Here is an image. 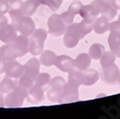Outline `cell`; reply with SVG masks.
<instances>
[{"instance_id": "7402d4cb", "label": "cell", "mask_w": 120, "mask_h": 119, "mask_svg": "<svg viewBox=\"0 0 120 119\" xmlns=\"http://www.w3.org/2000/svg\"><path fill=\"white\" fill-rule=\"evenodd\" d=\"M17 85H18V82L16 81V79L5 76L4 79L1 81V83H0V91L3 94H7L9 92L13 91Z\"/></svg>"}, {"instance_id": "bcb514c9", "label": "cell", "mask_w": 120, "mask_h": 119, "mask_svg": "<svg viewBox=\"0 0 120 119\" xmlns=\"http://www.w3.org/2000/svg\"><path fill=\"white\" fill-rule=\"evenodd\" d=\"M1 60H2V59H1V56H0V61H1Z\"/></svg>"}, {"instance_id": "ab89813d", "label": "cell", "mask_w": 120, "mask_h": 119, "mask_svg": "<svg viewBox=\"0 0 120 119\" xmlns=\"http://www.w3.org/2000/svg\"><path fill=\"white\" fill-rule=\"evenodd\" d=\"M5 107V101H4V95L0 91V108Z\"/></svg>"}, {"instance_id": "30bf717a", "label": "cell", "mask_w": 120, "mask_h": 119, "mask_svg": "<svg viewBox=\"0 0 120 119\" xmlns=\"http://www.w3.org/2000/svg\"><path fill=\"white\" fill-rule=\"evenodd\" d=\"M39 68H41V63H39V60L37 59V58H31L24 64L23 75L31 78L32 80L35 82L37 77L39 74Z\"/></svg>"}, {"instance_id": "d6986e66", "label": "cell", "mask_w": 120, "mask_h": 119, "mask_svg": "<svg viewBox=\"0 0 120 119\" xmlns=\"http://www.w3.org/2000/svg\"><path fill=\"white\" fill-rule=\"evenodd\" d=\"M0 56H1V59L5 62L11 61V60H15L16 58H18L17 52L12 46V44H5L0 47Z\"/></svg>"}, {"instance_id": "ffe728a7", "label": "cell", "mask_w": 120, "mask_h": 119, "mask_svg": "<svg viewBox=\"0 0 120 119\" xmlns=\"http://www.w3.org/2000/svg\"><path fill=\"white\" fill-rule=\"evenodd\" d=\"M109 28V23L106 18L103 16L97 17L94 22L92 23V30L97 35H103L105 34Z\"/></svg>"}, {"instance_id": "5bb4252c", "label": "cell", "mask_w": 120, "mask_h": 119, "mask_svg": "<svg viewBox=\"0 0 120 119\" xmlns=\"http://www.w3.org/2000/svg\"><path fill=\"white\" fill-rule=\"evenodd\" d=\"M82 7H83V4L77 0V1L73 2L70 6H69V8L66 12H64L61 15L63 20L66 24V26L71 24L74 21V18H75L76 15H78L80 13V10H81Z\"/></svg>"}, {"instance_id": "1f68e13d", "label": "cell", "mask_w": 120, "mask_h": 119, "mask_svg": "<svg viewBox=\"0 0 120 119\" xmlns=\"http://www.w3.org/2000/svg\"><path fill=\"white\" fill-rule=\"evenodd\" d=\"M60 95H61V93L58 92V91L53 90V89H51V88H49L48 90L46 91V97H47V99H48L50 102H52V103H59Z\"/></svg>"}, {"instance_id": "4fadbf2b", "label": "cell", "mask_w": 120, "mask_h": 119, "mask_svg": "<svg viewBox=\"0 0 120 119\" xmlns=\"http://www.w3.org/2000/svg\"><path fill=\"white\" fill-rule=\"evenodd\" d=\"M44 91L42 90V88H41L38 86L34 84L30 88H28V92L26 96V100L31 103L33 105L38 104L44 100Z\"/></svg>"}, {"instance_id": "5b68a950", "label": "cell", "mask_w": 120, "mask_h": 119, "mask_svg": "<svg viewBox=\"0 0 120 119\" xmlns=\"http://www.w3.org/2000/svg\"><path fill=\"white\" fill-rule=\"evenodd\" d=\"M92 31V24L86 23L84 21H81L79 23H71L66 26L65 32L69 35H71L79 39L84 38L87 34H89Z\"/></svg>"}, {"instance_id": "b9f144b4", "label": "cell", "mask_w": 120, "mask_h": 119, "mask_svg": "<svg viewBox=\"0 0 120 119\" xmlns=\"http://www.w3.org/2000/svg\"><path fill=\"white\" fill-rule=\"evenodd\" d=\"M100 4H103V3H107V2H112V0H98Z\"/></svg>"}, {"instance_id": "7bdbcfd3", "label": "cell", "mask_w": 120, "mask_h": 119, "mask_svg": "<svg viewBox=\"0 0 120 119\" xmlns=\"http://www.w3.org/2000/svg\"><path fill=\"white\" fill-rule=\"evenodd\" d=\"M115 56H116V58H119V59H120V50L115 54Z\"/></svg>"}, {"instance_id": "f6af8a7d", "label": "cell", "mask_w": 120, "mask_h": 119, "mask_svg": "<svg viewBox=\"0 0 120 119\" xmlns=\"http://www.w3.org/2000/svg\"><path fill=\"white\" fill-rule=\"evenodd\" d=\"M7 1H8V2H10V1H12V0H7Z\"/></svg>"}, {"instance_id": "2e32d148", "label": "cell", "mask_w": 120, "mask_h": 119, "mask_svg": "<svg viewBox=\"0 0 120 119\" xmlns=\"http://www.w3.org/2000/svg\"><path fill=\"white\" fill-rule=\"evenodd\" d=\"M99 78L100 75L96 69L88 67L86 70L82 71V85L86 86H93L95 83H97Z\"/></svg>"}, {"instance_id": "3957f363", "label": "cell", "mask_w": 120, "mask_h": 119, "mask_svg": "<svg viewBox=\"0 0 120 119\" xmlns=\"http://www.w3.org/2000/svg\"><path fill=\"white\" fill-rule=\"evenodd\" d=\"M100 12H101V5H100L98 0H93L90 4L85 6L83 5V7L80 10L79 15L83 18L82 21L92 24L97 18Z\"/></svg>"}, {"instance_id": "ac0fdd59", "label": "cell", "mask_w": 120, "mask_h": 119, "mask_svg": "<svg viewBox=\"0 0 120 119\" xmlns=\"http://www.w3.org/2000/svg\"><path fill=\"white\" fill-rule=\"evenodd\" d=\"M74 62H75V67L78 70L84 71L90 66L91 58L86 53H82L77 56V58L74 60Z\"/></svg>"}, {"instance_id": "277c9868", "label": "cell", "mask_w": 120, "mask_h": 119, "mask_svg": "<svg viewBox=\"0 0 120 119\" xmlns=\"http://www.w3.org/2000/svg\"><path fill=\"white\" fill-rule=\"evenodd\" d=\"M48 26V33L53 37H61L64 34L66 24L64 22L61 15L53 14L50 15L47 21Z\"/></svg>"}, {"instance_id": "7c38bea8", "label": "cell", "mask_w": 120, "mask_h": 119, "mask_svg": "<svg viewBox=\"0 0 120 119\" xmlns=\"http://www.w3.org/2000/svg\"><path fill=\"white\" fill-rule=\"evenodd\" d=\"M55 65L59 70L68 73L75 68V62L74 59H72L71 57L67 55H61V56H57Z\"/></svg>"}, {"instance_id": "9a60e30c", "label": "cell", "mask_w": 120, "mask_h": 119, "mask_svg": "<svg viewBox=\"0 0 120 119\" xmlns=\"http://www.w3.org/2000/svg\"><path fill=\"white\" fill-rule=\"evenodd\" d=\"M24 100L25 98L22 97L21 95H19L15 90L7 93L6 96L4 97L5 107L7 108H20L23 105Z\"/></svg>"}, {"instance_id": "52a82bcc", "label": "cell", "mask_w": 120, "mask_h": 119, "mask_svg": "<svg viewBox=\"0 0 120 119\" xmlns=\"http://www.w3.org/2000/svg\"><path fill=\"white\" fill-rule=\"evenodd\" d=\"M78 100H79V88L71 86L68 82L65 83L59 98V104L72 103Z\"/></svg>"}, {"instance_id": "8d00e7d4", "label": "cell", "mask_w": 120, "mask_h": 119, "mask_svg": "<svg viewBox=\"0 0 120 119\" xmlns=\"http://www.w3.org/2000/svg\"><path fill=\"white\" fill-rule=\"evenodd\" d=\"M7 23H8V19L5 16V15L0 14V26H3L5 24H7Z\"/></svg>"}, {"instance_id": "603a6c76", "label": "cell", "mask_w": 120, "mask_h": 119, "mask_svg": "<svg viewBox=\"0 0 120 119\" xmlns=\"http://www.w3.org/2000/svg\"><path fill=\"white\" fill-rule=\"evenodd\" d=\"M57 59V54L51 50H44L41 53L39 57V63L44 66H52L55 64V61Z\"/></svg>"}, {"instance_id": "ba28073f", "label": "cell", "mask_w": 120, "mask_h": 119, "mask_svg": "<svg viewBox=\"0 0 120 119\" xmlns=\"http://www.w3.org/2000/svg\"><path fill=\"white\" fill-rule=\"evenodd\" d=\"M24 72V65L16 62L15 60L6 62L5 64V74L8 77H11L14 79H19Z\"/></svg>"}, {"instance_id": "ee69618b", "label": "cell", "mask_w": 120, "mask_h": 119, "mask_svg": "<svg viewBox=\"0 0 120 119\" xmlns=\"http://www.w3.org/2000/svg\"><path fill=\"white\" fill-rule=\"evenodd\" d=\"M118 21L120 22V15H119V17H118Z\"/></svg>"}, {"instance_id": "60d3db41", "label": "cell", "mask_w": 120, "mask_h": 119, "mask_svg": "<svg viewBox=\"0 0 120 119\" xmlns=\"http://www.w3.org/2000/svg\"><path fill=\"white\" fill-rule=\"evenodd\" d=\"M38 1L39 2V4H42V5H45V6H47V7H50L49 0H38Z\"/></svg>"}, {"instance_id": "44dd1931", "label": "cell", "mask_w": 120, "mask_h": 119, "mask_svg": "<svg viewBox=\"0 0 120 119\" xmlns=\"http://www.w3.org/2000/svg\"><path fill=\"white\" fill-rule=\"evenodd\" d=\"M100 5H101V12H100L101 16L106 18L108 21H112L114 16L117 15V10L113 8L112 2H107Z\"/></svg>"}, {"instance_id": "e0dca14e", "label": "cell", "mask_w": 120, "mask_h": 119, "mask_svg": "<svg viewBox=\"0 0 120 119\" xmlns=\"http://www.w3.org/2000/svg\"><path fill=\"white\" fill-rule=\"evenodd\" d=\"M10 16L15 18L23 15V2L21 0H12L9 2V11Z\"/></svg>"}, {"instance_id": "6da1fadb", "label": "cell", "mask_w": 120, "mask_h": 119, "mask_svg": "<svg viewBox=\"0 0 120 119\" xmlns=\"http://www.w3.org/2000/svg\"><path fill=\"white\" fill-rule=\"evenodd\" d=\"M47 32L46 30L42 28L36 29L33 32L30 37L29 41V53H31L33 56H38L43 51L44 42L47 38Z\"/></svg>"}, {"instance_id": "d6a6232c", "label": "cell", "mask_w": 120, "mask_h": 119, "mask_svg": "<svg viewBox=\"0 0 120 119\" xmlns=\"http://www.w3.org/2000/svg\"><path fill=\"white\" fill-rule=\"evenodd\" d=\"M34 84H35V82L32 80V79L27 77V76H25V75H22L20 78H19V81H18V85L24 86L27 89L31 87Z\"/></svg>"}, {"instance_id": "4316f807", "label": "cell", "mask_w": 120, "mask_h": 119, "mask_svg": "<svg viewBox=\"0 0 120 119\" xmlns=\"http://www.w3.org/2000/svg\"><path fill=\"white\" fill-rule=\"evenodd\" d=\"M68 83L79 88V86L82 85V71L78 70L75 67L70 72H68Z\"/></svg>"}, {"instance_id": "d590c367", "label": "cell", "mask_w": 120, "mask_h": 119, "mask_svg": "<svg viewBox=\"0 0 120 119\" xmlns=\"http://www.w3.org/2000/svg\"><path fill=\"white\" fill-rule=\"evenodd\" d=\"M9 11V2L7 0H0V14H7Z\"/></svg>"}, {"instance_id": "d4e9b609", "label": "cell", "mask_w": 120, "mask_h": 119, "mask_svg": "<svg viewBox=\"0 0 120 119\" xmlns=\"http://www.w3.org/2000/svg\"><path fill=\"white\" fill-rule=\"evenodd\" d=\"M108 43L111 51L116 54L120 50V34L115 32H111L108 37Z\"/></svg>"}, {"instance_id": "c3c4849f", "label": "cell", "mask_w": 120, "mask_h": 119, "mask_svg": "<svg viewBox=\"0 0 120 119\" xmlns=\"http://www.w3.org/2000/svg\"><path fill=\"white\" fill-rule=\"evenodd\" d=\"M76 1H77V0H76Z\"/></svg>"}, {"instance_id": "9c48e42d", "label": "cell", "mask_w": 120, "mask_h": 119, "mask_svg": "<svg viewBox=\"0 0 120 119\" xmlns=\"http://www.w3.org/2000/svg\"><path fill=\"white\" fill-rule=\"evenodd\" d=\"M29 41L30 39L28 36L24 35H17L15 39L10 44H12V46L15 49V51L17 52L18 58L19 57H24L27 53H29Z\"/></svg>"}, {"instance_id": "7a4b0ae2", "label": "cell", "mask_w": 120, "mask_h": 119, "mask_svg": "<svg viewBox=\"0 0 120 119\" xmlns=\"http://www.w3.org/2000/svg\"><path fill=\"white\" fill-rule=\"evenodd\" d=\"M12 24L15 28L17 33L20 35L30 37L36 30V24L31 16L20 15L15 18H12Z\"/></svg>"}, {"instance_id": "4dcf8cb0", "label": "cell", "mask_w": 120, "mask_h": 119, "mask_svg": "<svg viewBox=\"0 0 120 119\" xmlns=\"http://www.w3.org/2000/svg\"><path fill=\"white\" fill-rule=\"evenodd\" d=\"M79 41H80L79 38L69 35L67 33L64 34V44L66 48H74L79 43Z\"/></svg>"}, {"instance_id": "7dc6e473", "label": "cell", "mask_w": 120, "mask_h": 119, "mask_svg": "<svg viewBox=\"0 0 120 119\" xmlns=\"http://www.w3.org/2000/svg\"><path fill=\"white\" fill-rule=\"evenodd\" d=\"M119 82H120V78H119Z\"/></svg>"}, {"instance_id": "83f0119b", "label": "cell", "mask_w": 120, "mask_h": 119, "mask_svg": "<svg viewBox=\"0 0 120 119\" xmlns=\"http://www.w3.org/2000/svg\"><path fill=\"white\" fill-rule=\"evenodd\" d=\"M104 52H105L104 45L100 44V43H93L90 47H89L88 55L90 56L91 60L97 61V60H100V58H101V56L104 54Z\"/></svg>"}, {"instance_id": "74e56055", "label": "cell", "mask_w": 120, "mask_h": 119, "mask_svg": "<svg viewBox=\"0 0 120 119\" xmlns=\"http://www.w3.org/2000/svg\"><path fill=\"white\" fill-rule=\"evenodd\" d=\"M112 5L114 9L120 10V0H112Z\"/></svg>"}, {"instance_id": "836d02e7", "label": "cell", "mask_w": 120, "mask_h": 119, "mask_svg": "<svg viewBox=\"0 0 120 119\" xmlns=\"http://www.w3.org/2000/svg\"><path fill=\"white\" fill-rule=\"evenodd\" d=\"M50 2V7L49 9L52 10L53 12H57L58 10L61 7L62 3H63V0H49Z\"/></svg>"}, {"instance_id": "484cf974", "label": "cell", "mask_w": 120, "mask_h": 119, "mask_svg": "<svg viewBox=\"0 0 120 119\" xmlns=\"http://www.w3.org/2000/svg\"><path fill=\"white\" fill-rule=\"evenodd\" d=\"M50 83H51V77H50V75L48 73H45V72L39 73L35 81V84L37 86H38L41 88H42V90L44 92L49 89Z\"/></svg>"}, {"instance_id": "f35d334b", "label": "cell", "mask_w": 120, "mask_h": 119, "mask_svg": "<svg viewBox=\"0 0 120 119\" xmlns=\"http://www.w3.org/2000/svg\"><path fill=\"white\" fill-rule=\"evenodd\" d=\"M5 64H6V62L1 60L0 61V74L5 73Z\"/></svg>"}, {"instance_id": "8fae6325", "label": "cell", "mask_w": 120, "mask_h": 119, "mask_svg": "<svg viewBox=\"0 0 120 119\" xmlns=\"http://www.w3.org/2000/svg\"><path fill=\"white\" fill-rule=\"evenodd\" d=\"M17 37V31L13 24H5L0 26V41L5 44L12 43Z\"/></svg>"}, {"instance_id": "8992f818", "label": "cell", "mask_w": 120, "mask_h": 119, "mask_svg": "<svg viewBox=\"0 0 120 119\" xmlns=\"http://www.w3.org/2000/svg\"><path fill=\"white\" fill-rule=\"evenodd\" d=\"M100 78L101 80L109 86H115L119 83V78H120V70L117 67L115 63L112 65L102 68L101 72H100Z\"/></svg>"}, {"instance_id": "f1b7e54d", "label": "cell", "mask_w": 120, "mask_h": 119, "mask_svg": "<svg viewBox=\"0 0 120 119\" xmlns=\"http://www.w3.org/2000/svg\"><path fill=\"white\" fill-rule=\"evenodd\" d=\"M115 59H116V56L113 52H112V51L106 52L105 51L104 54L101 56V58H100V63H101L102 68L112 65L115 63Z\"/></svg>"}, {"instance_id": "f546056e", "label": "cell", "mask_w": 120, "mask_h": 119, "mask_svg": "<svg viewBox=\"0 0 120 119\" xmlns=\"http://www.w3.org/2000/svg\"><path fill=\"white\" fill-rule=\"evenodd\" d=\"M65 83L66 82L63 77H60V76L54 77L53 79H51V83H50V87L49 88H51V89H53V90L61 93Z\"/></svg>"}, {"instance_id": "e575fe53", "label": "cell", "mask_w": 120, "mask_h": 119, "mask_svg": "<svg viewBox=\"0 0 120 119\" xmlns=\"http://www.w3.org/2000/svg\"><path fill=\"white\" fill-rule=\"evenodd\" d=\"M109 32H115L120 34V22L117 21H112V23H109Z\"/></svg>"}, {"instance_id": "cb8c5ba5", "label": "cell", "mask_w": 120, "mask_h": 119, "mask_svg": "<svg viewBox=\"0 0 120 119\" xmlns=\"http://www.w3.org/2000/svg\"><path fill=\"white\" fill-rule=\"evenodd\" d=\"M39 5L41 4L38 0H26L25 2H23V15H34Z\"/></svg>"}]
</instances>
